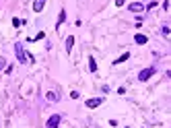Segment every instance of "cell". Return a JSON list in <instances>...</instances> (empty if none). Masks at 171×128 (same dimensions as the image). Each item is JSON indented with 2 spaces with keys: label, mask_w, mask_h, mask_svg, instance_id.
I'll use <instances>...</instances> for the list:
<instances>
[{
  "label": "cell",
  "mask_w": 171,
  "mask_h": 128,
  "mask_svg": "<svg viewBox=\"0 0 171 128\" xmlns=\"http://www.w3.org/2000/svg\"><path fill=\"white\" fill-rule=\"evenodd\" d=\"M46 6V0H33V11L35 12H41Z\"/></svg>",
  "instance_id": "7"
},
{
  "label": "cell",
  "mask_w": 171,
  "mask_h": 128,
  "mask_svg": "<svg viewBox=\"0 0 171 128\" xmlns=\"http://www.w3.org/2000/svg\"><path fill=\"white\" fill-rule=\"evenodd\" d=\"M23 23V21H21V19H12V25H15V27H19V25Z\"/></svg>",
  "instance_id": "16"
},
{
  "label": "cell",
  "mask_w": 171,
  "mask_h": 128,
  "mask_svg": "<svg viewBox=\"0 0 171 128\" xmlns=\"http://www.w3.org/2000/svg\"><path fill=\"white\" fill-rule=\"evenodd\" d=\"M64 21H66V11H64V8H62V11L58 12V21H56V29H60V25L64 23Z\"/></svg>",
  "instance_id": "8"
},
{
  "label": "cell",
  "mask_w": 171,
  "mask_h": 128,
  "mask_svg": "<svg viewBox=\"0 0 171 128\" xmlns=\"http://www.w3.org/2000/svg\"><path fill=\"white\" fill-rule=\"evenodd\" d=\"M126 4V0H115V6H124Z\"/></svg>",
  "instance_id": "17"
},
{
  "label": "cell",
  "mask_w": 171,
  "mask_h": 128,
  "mask_svg": "<svg viewBox=\"0 0 171 128\" xmlns=\"http://www.w3.org/2000/svg\"><path fill=\"white\" fill-rule=\"evenodd\" d=\"M155 72H157V68H155V66H148V68L140 70V72H138V81H140V83L148 81V79H150V77L155 74Z\"/></svg>",
  "instance_id": "1"
},
{
  "label": "cell",
  "mask_w": 171,
  "mask_h": 128,
  "mask_svg": "<svg viewBox=\"0 0 171 128\" xmlns=\"http://www.w3.org/2000/svg\"><path fill=\"white\" fill-rule=\"evenodd\" d=\"M58 99H60L58 93H54V91H50V93H47V101H52V103H54V101H58Z\"/></svg>",
  "instance_id": "11"
},
{
  "label": "cell",
  "mask_w": 171,
  "mask_h": 128,
  "mask_svg": "<svg viewBox=\"0 0 171 128\" xmlns=\"http://www.w3.org/2000/svg\"><path fill=\"white\" fill-rule=\"evenodd\" d=\"M128 11L130 12H142L144 11V4H142V2H130V4H128Z\"/></svg>",
  "instance_id": "5"
},
{
  "label": "cell",
  "mask_w": 171,
  "mask_h": 128,
  "mask_svg": "<svg viewBox=\"0 0 171 128\" xmlns=\"http://www.w3.org/2000/svg\"><path fill=\"white\" fill-rule=\"evenodd\" d=\"M155 6H157V0H150V2H148V4L144 6V8H147V11H153Z\"/></svg>",
  "instance_id": "13"
},
{
  "label": "cell",
  "mask_w": 171,
  "mask_h": 128,
  "mask_svg": "<svg viewBox=\"0 0 171 128\" xmlns=\"http://www.w3.org/2000/svg\"><path fill=\"white\" fill-rule=\"evenodd\" d=\"M89 70H91V72H97V62H95L93 56H89Z\"/></svg>",
  "instance_id": "10"
},
{
  "label": "cell",
  "mask_w": 171,
  "mask_h": 128,
  "mask_svg": "<svg viewBox=\"0 0 171 128\" xmlns=\"http://www.w3.org/2000/svg\"><path fill=\"white\" fill-rule=\"evenodd\" d=\"M6 64H8V62H6V58H0V70L6 68Z\"/></svg>",
  "instance_id": "15"
},
{
  "label": "cell",
  "mask_w": 171,
  "mask_h": 128,
  "mask_svg": "<svg viewBox=\"0 0 171 128\" xmlns=\"http://www.w3.org/2000/svg\"><path fill=\"white\" fill-rule=\"evenodd\" d=\"M161 33H163V37H169V27L163 25V27H161Z\"/></svg>",
  "instance_id": "14"
},
{
  "label": "cell",
  "mask_w": 171,
  "mask_h": 128,
  "mask_svg": "<svg viewBox=\"0 0 171 128\" xmlns=\"http://www.w3.org/2000/svg\"><path fill=\"white\" fill-rule=\"evenodd\" d=\"M134 41H136L138 46H144V44L148 41V37L144 33H136V35H134Z\"/></svg>",
  "instance_id": "6"
},
{
  "label": "cell",
  "mask_w": 171,
  "mask_h": 128,
  "mask_svg": "<svg viewBox=\"0 0 171 128\" xmlns=\"http://www.w3.org/2000/svg\"><path fill=\"white\" fill-rule=\"evenodd\" d=\"M72 46H74V37H72V35H68V37H66V52H72Z\"/></svg>",
  "instance_id": "9"
},
{
  "label": "cell",
  "mask_w": 171,
  "mask_h": 128,
  "mask_svg": "<svg viewBox=\"0 0 171 128\" xmlns=\"http://www.w3.org/2000/svg\"><path fill=\"white\" fill-rule=\"evenodd\" d=\"M15 54H17L19 64H25V62H27V52H25V48L21 46V44H15Z\"/></svg>",
  "instance_id": "2"
},
{
  "label": "cell",
  "mask_w": 171,
  "mask_h": 128,
  "mask_svg": "<svg viewBox=\"0 0 171 128\" xmlns=\"http://www.w3.org/2000/svg\"><path fill=\"white\" fill-rule=\"evenodd\" d=\"M103 101H105V97H91V99H87V101H85V105H87L89 110H95V107H99Z\"/></svg>",
  "instance_id": "3"
},
{
  "label": "cell",
  "mask_w": 171,
  "mask_h": 128,
  "mask_svg": "<svg viewBox=\"0 0 171 128\" xmlns=\"http://www.w3.org/2000/svg\"><path fill=\"white\" fill-rule=\"evenodd\" d=\"M128 58H130V54H128V52H126V54H122V56H120V58L115 60L114 64H122V62H126V60H128Z\"/></svg>",
  "instance_id": "12"
},
{
  "label": "cell",
  "mask_w": 171,
  "mask_h": 128,
  "mask_svg": "<svg viewBox=\"0 0 171 128\" xmlns=\"http://www.w3.org/2000/svg\"><path fill=\"white\" fill-rule=\"evenodd\" d=\"M60 120H62V118H60V114H54V116L46 122V128H58V126H60Z\"/></svg>",
  "instance_id": "4"
}]
</instances>
